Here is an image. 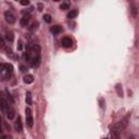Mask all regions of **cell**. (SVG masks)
<instances>
[{
    "label": "cell",
    "mask_w": 139,
    "mask_h": 139,
    "mask_svg": "<svg viewBox=\"0 0 139 139\" xmlns=\"http://www.w3.org/2000/svg\"><path fill=\"white\" fill-rule=\"evenodd\" d=\"M12 74H13V66L11 64H0V80L7 81L12 76Z\"/></svg>",
    "instance_id": "obj_1"
},
{
    "label": "cell",
    "mask_w": 139,
    "mask_h": 139,
    "mask_svg": "<svg viewBox=\"0 0 139 139\" xmlns=\"http://www.w3.org/2000/svg\"><path fill=\"white\" fill-rule=\"evenodd\" d=\"M125 127H126V122H125V121H121V122L116 123V124L112 127V129H111V135H112V137H117V136H120L121 133H122V131L125 129Z\"/></svg>",
    "instance_id": "obj_2"
},
{
    "label": "cell",
    "mask_w": 139,
    "mask_h": 139,
    "mask_svg": "<svg viewBox=\"0 0 139 139\" xmlns=\"http://www.w3.org/2000/svg\"><path fill=\"white\" fill-rule=\"evenodd\" d=\"M4 19H5V21H7V23H9V24H13V23H15V15L12 13L11 11H7L4 13Z\"/></svg>",
    "instance_id": "obj_3"
},
{
    "label": "cell",
    "mask_w": 139,
    "mask_h": 139,
    "mask_svg": "<svg viewBox=\"0 0 139 139\" xmlns=\"http://www.w3.org/2000/svg\"><path fill=\"white\" fill-rule=\"evenodd\" d=\"M5 114H7V117H8L9 120L14 118V116H15V111H14V109L12 108L11 105H9V108H8L7 112H5Z\"/></svg>",
    "instance_id": "obj_4"
},
{
    "label": "cell",
    "mask_w": 139,
    "mask_h": 139,
    "mask_svg": "<svg viewBox=\"0 0 139 139\" xmlns=\"http://www.w3.org/2000/svg\"><path fill=\"white\" fill-rule=\"evenodd\" d=\"M29 20H31V16H29V14H28V13L24 14V15H23V17L21 19V21H20L21 25H22V26H27V24H28Z\"/></svg>",
    "instance_id": "obj_5"
},
{
    "label": "cell",
    "mask_w": 139,
    "mask_h": 139,
    "mask_svg": "<svg viewBox=\"0 0 139 139\" xmlns=\"http://www.w3.org/2000/svg\"><path fill=\"white\" fill-rule=\"evenodd\" d=\"M72 44H73V41H72V39L70 37H64L62 39V46L64 48H70L72 47Z\"/></svg>",
    "instance_id": "obj_6"
},
{
    "label": "cell",
    "mask_w": 139,
    "mask_h": 139,
    "mask_svg": "<svg viewBox=\"0 0 139 139\" xmlns=\"http://www.w3.org/2000/svg\"><path fill=\"white\" fill-rule=\"evenodd\" d=\"M31 65L33 68H38L39 64H40V57H35V58H32L31 60Z\"/></svg>",
    "instance_id": "obj_7"
},
{
    "label": "cell",
    "mask_w": 139,
    "mask_h": 139,
    "mask_svg": "<svg viewBox=\"0 0 139 139\" xmlns=\"http://www.w3.org/2000/svg\"><path fill=\"white\" fill-rule=\"evenodd\" d=\"M50 31L54 34V35H58V34H60L62 32V27L60 26V25H54V26H52L51 28H50Z\"/></svg>",
    "instance_id": "obj_8"
},
{
    "label": "cell",
    "mask_w": 139,
    "mask_h": 139,
    "mask_svg": "<svg viewBox=\"0 0 139 139\" xmlns=\"http://www.w3.org/2000/svg\"><path fill=\"white\" fill-rule=\"evenodd\" d=\"M26 124H27V126L28 127H33V125H34V118H33V116H32V114L31 115H26Z\"/></svg>",
    "instance_id": "obj_9"
},
{
    "label": "cell",
    "mask_w": 139,
    "mask_h": 139,
    "mask_svg": "<svg viewBox=\"0 0 139 139\" xmlns=\"http://www.w3.org/2000/svg\"><path fill=\"white\" fill-rule=\"evenodd\" d=\"M23 129V126H22V118L21 116H17V121H16V130L21 133Z\"/></svg>",
    "instance_id": "obj_10"
},
{
    "label": "cell",
    "mask_w": 139,
    "mask_h": 139,
    "mask_svg": "<svg viewBox=\"0 0 139 139\" xmlns=\"http://www.w3.org/2000/svg\"><path fill=\"white\" fill-rule=\"evenodd\" d=\"M34 82V76L31 75V74H27L24 76V83H26V84H32Z\"/></svg>",
    "instance_id": "obj_11"
},
{
    "label": "cell",
    "mask_w": 139,
    "mask_h": 139,
    "mask_svg": "<svg viewBox=\"0 0 139 139\" xmlns=\"http://www.w3.org/2000/svg\"><path fill=\"white\" fill-rule=\"evenodd\" d=\"M25 100H26V104L32 105V103H33V99H32V94L29 92V91H27V92H26Z\"/></svg>",
    "instance_id": "obj_12"
},
{
    "label": "cell",
    "mask_w": 139,
    "mask_h": 139,
    "mask_svg": "<svg viewBox=\"0 0 139 139\" xmlns=\"http://www.w3.org/2000/svg\"><path fill=\"white\" fill-rule=\"evenodd\" d=\"M77 14H78V12L76 10H72V11H70L68 13V17H69V19H74V17L77 16Z\"/></svg>",
    "instance_id": "obj_13"
},
{
    "label": "cell",
    "mask_w": 139,
    "mask_h": 139,
    "mask_svg": "<svg viewBox=\"0 0 139 139\" xmlns=\"http://www.w3.org/2000/svg\"><path fill=\"white\" fill-rule=\"evenodd\" d=\"M38 28V22H33L32 24H31V26L28 27V29L31 32H34V31H36V29Z\"/></svg>",
    "instance_id": "obj_14"
},
{
    "label": "cell",
    "mask_w": 139,
    "mask_h": 139,
    "mask_svg": "<svg viewBox=\"0 0 139 139\" xmlns=\"http://www.w3.org/2000/svg\"><path fill=\"white\" fill-rule=\"evenodd\" d=\"M115 88H116V91H117L118 97H123V88H122V85H121V84H117Z\"/></svg>",
    "instance_id": "obj_15"
},
{
    "label": "cell",
    "mask_w": 139,
    "mask_h": 139,
    "mask_svg": "<svg viewBox=\"0 0 139 139\" xmlns=\"http://www.w3.org/2000/svg\"><path fill=\"white\" fill-rule=\"evenodd\" d=\"M5 38H7V40L9 41H13V34H12V32H8L7 31V34H5Z\"/></svg>",
    "instance_id": "obj_16"
},
{
    "label": "cell",
    "mask_w": 139,
    "mask_h": 139,
    "mask_svg": "<svg viewBox=\"0 0 139 139\" xmlns=\"http://www.w3.org/2000/svg\"><path fill=\"white\" fill-rule=\"evenodd\" d=\"M60 9H61V10H68V9H70V3H68V2L61 3V4H60Z\"/></svg>",
    "instance_id": "obj_17"
},
{
    "label": "cell",
    "mask_w": 139,
    "mask_h": 139,
    "mask_svg": "<svg viewBox=\"0 0 139 139\" xmlns=\"http://www.w3.org/2000/svg\"><path fill=\"white\" fill-rule=\"evenodd\" d=\"M23 58H24V60H25L26 62H31V60H32V57H31V54H29L28 52H25V53H24Z\"/></svg>",
    "instance_id": "obj_18"
},
{
    "label": "cell",
    "mask_w": 139,
    "mask_h": 139,
    "mask_svg": "<svg viewBox=\"0 0 139 139\" xmlns=\"http://www.w3.org/2000/svg\"><path fill=\"white\" fill-rule=\"evenodd\" d=\"M51 20H52V17H51L50 14H44V21H45L46 23H50Z\"/></svg>",
    "instance_id": "obj_19"
},
{
    "label": "cell",
    "mask_w": 139,
    "mask_h": 139,
    "mask_svg": "<svg viewBox=\"0 0 139 139\" xmlns=\"http://www.w3.org/2000/svg\"><path fill=\"white\" fill-rule=\"evenodd\" d=\"M0 49L5 50V44H4V41H3V39H2L1 36H0Z\"/></svg>",
    "instance_id": "obj_20"
},
{
    "label": "cell",
    "mask_w": 139,
    "mask_h": 139,
    "mask_svg": "<svg viewBox=\"0 0 139 139\" xmlns=\"http://www.w3.org/2000/svg\"><path fill=\"white\" fill-rule=\"evenodd\" d=\"M20 70H21L22 73H26V72H27V68H26L25 65H21L20 66Z\"/></svg>",
    "instance_id": "obj_21"
},
{
    "label": "cell",
    "mask_w": 139,
    "mask_h": 139,
    "mask_svg": "<svg viewBox=\"0 0 139 139\" xmlns=\"http://www.w3.org/2000/svg\"><path fill=\"white\" fill-rule=\"evenodd\" d=\"M20 3H21L22 5H28V4H29V1H28V0H22Z\"/></svg>",
    "instance_id": "obj_22"
},
{
    "label": "cell",
    "mask_w": 139,
    "mask_h": 139,
    "mask_svg": "<svg viewBox=\"0 0 139 139\" xmlns=\"http://www.w3.org/2000/svg\"><path fill=\"white\" fill-rule=\"evenodd\" d=\"M100 107L101 108H104V105H103V99H102V98L100 99Z\"/></svg>",
    "instance_id": "obj_23"
},
{
    "label": "cell",
    "mask_w": 139,
    "mask_h": 139,
    "mask_svg": "<svg viewBox=\"0 0 139 139\" xmlns=\"http://www.w3.org/2000/svg\"><path fill=\"white\" fill-rule=\"evenodd\" d=\"M38 10H39V11L43 10V4H41V3H39V4H38Z\"/></svg>",
    "instance_id": "obj_24"
},
{
    "label": "cell",
    "mask_w": 139,
    "mask_h": 139,
    "mask_svg": "<svg viewBox=\"0 0 139 139\" xmlns=\"http://www.w3.org/2000/svg\"><path fill=\"white\" fill-rule=\"evenodd\" d=\"M0 139H10L8 136H2V137H0Z\"/></svg>",
    "instance_id": "obj_25"
},
{
    "label": "cell",
    "mask_w": 139,
    "mask_h": 139,
    "mask_svg": "<svg viewBox=\"0 0 139 139\" xmlns=\"http://www.w3.org/2000/svg\"><path fill=\"white\" fill-rule=\"evenodd\" d=\"M2 100H3V98L1 97V94H0V104H1V102H2Z\"/></svg>",
    "instance_id": "obj_26"
},
{
    "label": "cell",
    "mask_w": 139,
    "mask_h": 139,
    "mask_svg": "<svg viewBox=\"0 0 139 139\" xmlns=\"http://www.w3.org/2000/svg\"><path fill=\"white\" fill-rule=\"evenodd\" d=\"M0 133H1V120H0Z\"/></svg>",
    "instance_id": "obj_27"
}]
</instances>
